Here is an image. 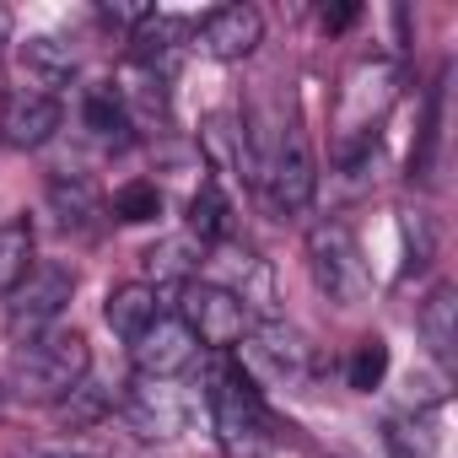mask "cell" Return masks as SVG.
Listing matches in <instances>:
<instances>
[{"mask_svg":"<svg viewBox=\"0 0 458 458\" xmlns=\"http://www.w3.org/2000/svg\"><path fill=\"white\" fill-rule=\"evenodd\" d=\"M87 372H92V345H87V335H81V329H49V335L17 345L6 394L55 410L76 383H87Z\"/></svg>","mask_w":458,"mask_h":458,"instance_id":"6da1fadb","label":"cell"},{"mask_svg":"<svg viewBox=\"0 0 458 458\" xmlns=\"http://www.w3.org/2000/svg\"><path fill=\"white\" fill-rule=\"evenodd\" d=\"M205 404H210V420L221 431L226 447H249L259 442L276 420H270V404L254 383V372L233 356H216L210 372H205Z\"/></svg>","mask_w":458,"mask_h":458,"instance_id":"7a4b0ae2","label":"cell"},{"mask_svg":"<svg viewBox=\"0 0 458 458\" xmlns=\"http://www.w3.org/2000/svg\"><path fill=\"white\" fill-rule=\"evenodd\" d=\"M308 270L318 281V292L335 302V308H356L372 286L367 276V259H361V243L345 221H318L308 233Z\"/></svg>","mask_w":458,"mask_h":458,"instance_id":"3957f363","label":"cell"},{"mask_svg":"<svg viewBox=\"0 0 458 458\" xmlns=\"http://www.w3.org/2000/svg\"><path fill=\"white\" fill-rule=\"evenodd\" d=\"M178 318L189 324V335L205 345V351H216V356H233L243 340H249V329H254V318L243 313V302L226 292V286H216V281H183L178 286Z\"/></svg>","mask_w":458,"mask_h":458,"instance_id":"277c9868","label":"cell"},{"mask_svg":"<svg viewBox=\"0 0 458 458\" xmlns=\"http://www.w3.org/2000/svg\"><path fill=\"white\" fill-rule=\"evenodd\" d=\"M71 297H76V270L71 265H33L28 281L6 297V335L17 345H28V340L60 329V313L71 308Z\"/></svg>","mask_w":458,"mask_h":458,"instance_id":"5b68a950","label":"cell"},{"mask_svg":"<svg viewBox=\"0 0 458 458\" xmlns=\"http://www.w3.org/2000/svg\"><path fill=\"white\" fill-rule=\"evenodd\" d=\"M119 415L130 420L135 437H146V442H173V437L189 426L194 404H189V394L178 388V377H135V383L124 388V399H119Z\"/></svg>","mask_w":458,"mask_h":458,"instance_id":"8992f818","label":"cell"},{"mask_svg":"<svg viewBox=\"0 0 458 458\" xmlns=\"http://www.w3.org/2000/svg\"><path fill=\"white\" fill-rule=\"evenodd\" d=\"M238 351H249V361H254L265 377H276V383H308V377H313V345H308L292 324H281V318L254 324Z\"/></svg>","mask_w":458,"mask_h":458,"instance_id":"52a82bcc","label":"cell"},{"mask_svg":"<svg viewBox=\"0 0 458 458\" xmlns=\"http://www.w3.org/2000/svg\"><path fill=\"white\" fill-rule=\"evenodd\" d=\"M194 38L210 60H249L259 44H265V17L259 6L238 0V6H216L194 22Z\"/></svg>","mask_w":458,"mask_h":458,"instance_id":"ba28073f","label":"cell"},{"mask_svg":"<svg viewBox=\"0 0 458 458\" xmlns=\"http://www.w3.org/2000/svg\"><path fill=\"white\" fill-rule=\"evenodd\" d=\"M130 356H135V372H140V377H178V372L194 367L199 340L189 335V324H183L178 313H162V318L130 345Z\"/></svg>","mask_w":458,"mask_h":458,"instance_id":"9c48e42d","label":"cell"},{"mask_svg":"<svg viewBox=\"0 0 458 458\" xmlns=\"http://www.w3.org/2000/svg\"><path fill=\"white\" fill-rule=\"evenodd\" d=\"M65 124V103L49 98V92H17L6 103V114H0V140L17 146V151H38L60 135Z\"/></svg>","mask_w":458,"mask_h":458,"instance_id":"30bf717a","label":"cell"},{"mask_svg":"<svg viewBox=\"0 0 458 458\" xmlns=\"http://www.w3.org/2000/svg\"><path fill=\"white\" fill-rule=\"evenodd\" d=\"M162 313H167V308H162V292H157L151 281H124V286H114L108 302H103V318H108V329H114L124 345H135Z\"/></svg>","mask_w":458,"mask_h":458,"instance_id":"8fae6325","label":"cell"},{"mask_svg":"<svg viewBox=\"0 0 458 458\" xmlns=\"http://www.w3.org/2000/svg\"><path fill=\"white\" fill-rule=\"evenodd\" d=\"M49 205H55L65 233H98V216L108 210L103 194L92 189V178H81V173H55L49 178Z\"/></svg>","mask_w":458,"mask_h":458,"instance_id":"7c38bea8","label":"cell"},{"mask_svg":"<svg viewBox=\"0 0 458 458\" xmlns=\"http://www.w3.org/2000/svg\"><path fill=\"white\" fill-rule=\"evenodd\" d=\"M22 71L33 76L38 92L60 98V87H71V76H76V49L65 38H55V33H33L22 44Z\"/></svg>","mask_w":458,"mask_h":458,"instance_id":"4fadbf2b","label":"cell"},{"mask_svg":"<svg viewBox=\"0 0 458 458\" xmlns=\"http://www.w3.org/2000/svg\"><path fill=\"white\" fill-rule=\"evenodd\" d=\"M189 238L199 249H221V243H233V199L221 194L216 178H199L194 199H189Z\"/></svg>","mask_w":458,"mask_h":458,"instance_id":"5bb4252c","label":"cell"},{"mask_svg":"<svg viewBox=\"0 0 458 458\" xmlns=\"http://www.w3.org/2000/svg\"><path fill=\"white\" fill-rule=\"evenodd\" d=\"M458 302H453V286L447 281H437L431 292H426V302L415 308V329H420V340L431 345V356L447 367L453 361V340H458Z\"/></svg>","mask_w":458,"mask_h":458,"instance_id":"9a60e30c","label":"cell"},{"mask_svg":"<svg viewBox=\"0 0 458 458\" xmlns=\"http://www.w3.org/2000/svg\"><path fill=\"white\" fill-rule=\"evenodd\" d=\"M33 254H38V233H33V221H28V216L0 221V302H6V297L28 281Z\"/></svg>","mask_w":458,"mask_h":458,"instance_id":"2e32d148","label":"cell"},{"mask_svg":"<svg viewBox=\"0 0 458 458\" xmlns=\"http://www.w3.org/2000/svg\"><path fill=\"white\" fill-rule=\"evenodd\" d=\"M81 124L103 140V146H124L130 135V103L119 87H87L81 92Z\"/></svg>","mask_w":458,"mask_h":458,"instance_id":"e0dca14e","label":"cell"},{"mask_svg":"<svg viewBox=\"0 0 458 458\" xmlns=\"http://www.w3.org/2000/svg\"><path fill=\"white\" fill-rule=\"evenodd\" d=\"M437 146H442V76L431 81L426 92V114H420V140L410 151V178L415 183H431V167H437Z\"/></svg>","mask_w":458,"mask_h":458,"instance_id":"ac0fdd59","label":"cell"},{"mask_svg":"<svg viewBox=\"0 0 458 458\" xmlns=\"http://www.w3.org/2000/svg\"><path fill=\"white\" fill-rule=\"evenodd\" d=\"M383 442H388L394 458H431V447H437V420H431L426 410L394 415L388 431H383Z\"/></svg>","mask_w":458,"mask_h":458,"instance_id":"d6986e66","label":"cell"},{"mask_svg":"<svg viewBox=\"0 0 458 458\" xmlns=\"http://www.w3.org/2000/svg\"><path fill=\"white\" fill-rule=\"evenodd\" d=\"M383 377H388V345H383L377 335L356 340V345H351V356H345V383H351L356 394H372Z\"/></svg>","mask_w":458,"mask_h":458,"instance_id":"ffe728a7","label":"cell"},{"mask_svg":"<svg viewBox=\"0 0 458 458\" xmlns=\"http://www.w3.org/2000/svg\"><path fill=\"white\" fill-rule=\"evenodd\" d=\"M108 210H114V221H130V226L157 221V210H162V189H157L151 178H130V183H119V189H114Z\"/></svg>","mask_w":458,"mask_h":458,"instance_id":"44dd1931","label":"cell"},{"mask_svg":"<svg viewBox=\"0 0 458 458\" xmlns=\"http://www.w3.org/2000/svg\"><path fill=\"white\" fill-rule=\"evenodd\" d=\"M114 399L87 377V383H76L60 404H55V415H60V426H71V431H81V426H92V420H103V410H108Z\"/></svg>","mask_w":458,"mask_h":458,"instance_id":"7402d4cb","label":"cell"},{"mask_svg":"<svg viewBox=\"0 0 458 458\" xmlns=\"http://www.w3.org/2000/svg\"><path fill=\"white\" fill-rule=\"evenodd\" d=\"M351 22H356L351 6H345V12H324V28H329V33H335V28H351Z\"/></svg>","mask_w":458,"mask_h":458,"instance_id":"603a6c76","label":"cell"},{"mask_svg":"<svg viewBox=\"0 0 458 458\" xmlns=\"http://www.w3.org/2000/svg\"><path fill=\"white\" fill-rule=\"evenodd\" d=\"M6 44H12V12L0 6V55H6Z\"/></svg>","mask_w":458,"mask_h":458,"instance_id":"cb8c5ba5","label":"cell"},{"mask_svg":"<svg viewBox=\"0 0 458 458\" xmlns=\"http://www.w3.org/2000/svg\"><path fill=\"white\" fill-rule=\"evenodd\" d=\"M6 399H12V394H6V383H0V415H6Z\"/></svg>","mask_w":458,"mask_h":458,"instance_id":"d4e9b609","label":"cell"},{"mask_svg":"<svg viewBox=\"0 0 458 458\" xmlns=\"http://www.w3.org/2000/svg\"><path fill=\"white\" fill-rule=\"evenodd\" d=\"M0 103H6V87H0Z\"/></svg>","mask_w":458,"mask_h":458,"instance_id":"484cf974","label":"cell"}]
</instances>
